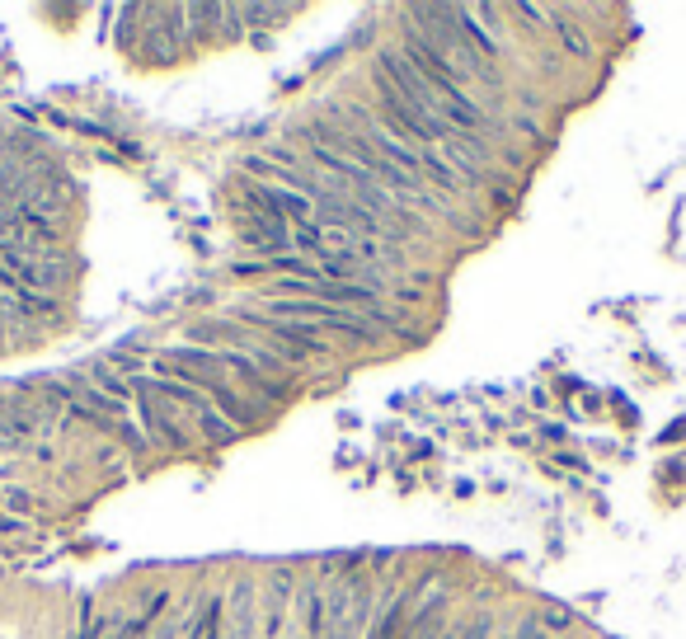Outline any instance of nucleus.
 Wrapping results in <instances>:
<instances>
[{"label":"nucleus","mask_w":686,"mask_h":639,"mask_svg":"<svg viewBox=\"0 0 686 639\" xmlns=\"http://www.w3.org/2000/svg\"><path fill=\"white\" fill-rule=\"evenodd\" d=\"M198 423H203V433H212V437H235V433H240V428H235V423L226 419L221 409H212V405L198 409Z\"/></svg>","instance_id":"obj_1"},{"label":"nucleus","mask_w":686,"mask_h":639,"mask_svg":"<svg viewBox=\"0 0 686 639\" xmlns=\"http://www.w3.org/2000/svg\"><path fill=\"white\" fill-rule=\"evenodd\" d=\"M508 639H546V630H541L536 621H527V625H517V630H513Z\"/></svg>","instance_id":"obj_2"}]
</instances>
